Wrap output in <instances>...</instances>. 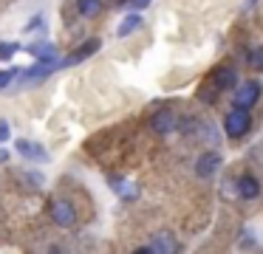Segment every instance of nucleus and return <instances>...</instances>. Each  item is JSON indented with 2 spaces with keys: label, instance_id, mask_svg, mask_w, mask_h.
I'll list each match as a JSON object with an SVG mask.
<instances>
[{
  "label": "nucleus",
  "instance_id": "f257e3e1",
  "mask_svg": "<svg viewBox=\"0 0 263 254\" xmlns=\"http://www.w3.org/2000/svg\"><path fill=\"white\" fill-rule=\"evenodd\" d=\"M252 127V116L246 107H232V110L227 113V119H223V130H227L229 139H240V135H246Z\"/></svg>",
  "mask_w": 263,
  "mask_h": 254
},
{
  "label": "nucleus",
  "instance_id": "f03ea898",
  "mask_svg": "<svg viewBox=\"0 0 263 254\" xmlns=\"http://www.w3.org/2000/svg\"><path fill=\"white\" fill-rule=\"evenodd\" d=\"M51 218L57 226H63V229H68V226L77 223V209L71 201H65V198H60V201L51 203Z\"/></svg>",
  "mask_w": 263,
  "mask_h": 254
},
{
  "label": "nucleus",
  "instance_id": "7ed1b4c3",
  "mask_svg": "<svg viewBox=\"0 0 263 254\" xmlns=\"http://www.w3.org/2000/svg\"><path fill=\"white\" fill-rule=\"evenodd\" d=\"M257 99H260V85L257 82H243L235 90V107H246L249 110L252 105H257Z\"/></svg>",
  "mask_w": 263,
  "mask_h": 254
},
{
  "label": "nucleus",
  "instance_id": "20e7f679",
  "mask_svg": "<svg viewBox=\"0 0 263 254\" xmlns=\"http://www.w3.org/2000/svg\"><path fill=\"white\" fill-rule=\"evenodd\" d=\"M212 85H215V90H232L235 85H238V71L229 68V65L215 68V73H212Z\"/></svg>",
  "mask_w": 263,
  "mask_h": 254
},
{
  "label": "nucleus",
  "instance_id": "39448f33",
  "mask_svg": "<svg viewBox=\"0 0 263 254\" xmlns=\"http://www.w3.org/2000/svg\"><path fill=\"white\" fill-rule=\"evenodd\" d=\"M218 167H221V155H218V152H204V155L195 161V175H198V178H212V175L218 172Z\"/></svg>",
  "mask_w": 263,
  "mask_h": 254
},
{
  "label": "nucleus",
  "instance_id": "423d86ee",
  "mask_svg": "<svg viewBox=\"0 0 263 254\" xmlns=\"http://www.w3.org/2000/svg\"><path fill=\"white\" fill-rule=\"evenodd\" d=\"M14 147H17V152H20V155H26V158H31V161H48V152L46 150H43V147L40 144H37V141H29V139H17V144H14Z\"/></svg>",
  "mask_w": 263,
  "mask_h": 254
},
{
  "label": "nucleus",
  "instance_id": "0eeeda50",
  "mask_svg": "<svg viewBox=\"0 0 263 254\" xmlns=\"http://www.w3.org/2000/svg\"><path fill=\"white\" fill-rule=\"evenodd\" d=\"M150 251H159V254H167V251H178V243L170 231H159V235L150 240Z\"/></svg>",
  "mask_w": 263,
  "mask_h": 254
},
{
  "label": "nucleus",
  "instance_id": "6e6552de",
  "mask_svg": "<svg viewBox=\"0 0 263 254\" xmlns=\"http://www.w3.org/2000/svg\"><path fill=\"white\" fill-rule=\"evenodd\" d=\"M150 127L156 130V133H170L173 127H176V116H173V110H159L153 113V119H150Z\"/></svg>",
  "mask_w": 263,
  "mask_h": 254
},
{
  "label": "nucleus",
  "instance_id": "1a4fd4ad",
  "mask_svg": "<svg viewBox=\"0 0 263 254\" xmlns=\"http://www.w3.org/2000/svg\"><path fill=\"white\" fill-rule=\"evenodd\" d=\"M93 51H99V40H88V43H82L80 48H77L74 54L68 56V60H63V62H60V68H65V65H74V62L88 60V56H91Z\"/></svg>",
  "mask_w": 263,
  "mask_h": 254
},
{
  "label": "nucleus",
  "instance_id": "9d476101",
  "mask_svg": "<svg viewBox=\"0 0 263 254\" xmlns=\"http://www.w3.org/2000/svg\"><path fill=\"white\" fill-rule=\"evenodd\" d=\"M238 192H240V198H246V201H252V198H257L260 195V184H257V178L255 175H240L238 178Z\"/></svg>",
  "mask_w": 263,
  "mask_h": 254
},
{
  "label": "nucleus",
  "instance_id": "9b49d317",
  "mask_svg": "<svg viewBox=\"0 0 263 254\" xmlns=\"http://www.w3.org/2000/svg\"><path fill=\"white\" fill-rule=\"evenodd\" d=\"M29 51H31V56H37L40 62H57V45L54 43H34Z\"/></svg>",
  "mask_w": 263,
  "mask_h": 254
},
{
  "label": "nucleus",
  "instance_id": "f8f14e48",
  "mask_svg": "<svg viewBox=\"0 0 263 254\" xmlns=\"http://www.w3.org/2000/svg\"><path fill=\"white\" fill-rule=\"evenodd\" d=\"M139 26H142V14H127L125 20L119 23V37H127V34L136 31Z\"/></svg>",
  "mask_w": 263,
  "mask_h": 254
},
{
  "label": "nucleus",
  "instance_id": "ddd939ff",
  "mask_svg": "<svg viewBox=\"0 0 263 254\" xmlns=\"http://www.w3.org/2000/svg\"><path fill=\"white\" fill-rule=\"evenodd\" d=\"M110 186H114L119 195H125V198H136V186H130L127 181H119V178H110Z\"/></svg>",
  "mask_w": 263,
  "mask_h": 254
},
{
  "label": "nucleus",
  "instance_id": "4468645a",
  "mask_svg": "<svg viewBox=\"0 0 263 254\" xmlns=\"http://www.w3.org/2000/svg\"><path fill=\"white\" fill-rule=\"evenodd\" d=\"M99 9H102V0H80V14L85 17H93Z\"/></svg>",
  "mask_w": 263,
  "mask_h": 254
},
{
  "label": "nucleus",
  "instance_id": "2eb2a0df",
  "mask_svg": "<svg viewBox=\"0 0 263 254\" xmlns=\"http://www.w3.org/2000/svg\"><path fill=\"white\" fill-rule=\"evenodd\" d=\"M14 76H20V71H17V68H9V71H0V90L6 88V85L12 82Z\"/></svg>",
  "mask_w": 263,
  "mask_h": 254
},
{
  "label": "nucleus",
  "instance_id": "dca6fc26",
  "mask_svg": "<svg viewBox=\"0 0 263 254\" xmlns=\"http://www.w3.org/2000/svg\"><path fill=\"white\" fill-rule=\"evenodd\" d=\"M14 54H17V45L14 43H0V60H9Z\"/></svg>",
  "mask_w": 263,
  "mask_h": 254
},
{
  "label": "nucleus",
  "instance_id": "f3484780",
  "mask_svg": "<svg viewBox=\"0 0 263 254\" xmlns=\"http://www.w3.org/2000/svg\"><path fill=\"white\" fill-rule=\"evenodd\" d=\"M249 62H252V65H255V68H263V45H260V48H257V51H252Z\"/></svg>",
  "mask_w": 263,
  "mask_h": 254
},
{
  "label": "nucleus",
  "instance_id": "a211bd4d",
  "mask_svg": "<svg viewBox=\"0 0 263 254\" xmlns=\"http://www.w3.org/2000/svg\"><path fill=\"white\" fill-rule=\"evenodd\" d=\"M3 141H9V124L6 122H0V144Z\"/></svg>",
  "mask_w": 263,
  "mask_h": 254
},
{
  "label": "nucleus",
  "instance_id": "6ab92c4d",
  "mask_svg": "<svg viewBox=\"0 0 263 254\" xmlns=\"http://www.w3.org/2000/svg\"><path fill=\"white\" fill-rule=\"evenodd\" d=\"M130 3H133V9H144V6L150 3V0H130Z\"/></svg>",
  "mask_w": 263,
  "mask_h": 254
},
{
  "label": "nucleus",
  "instance_id": "aec40b11",
  "mask_svg": "<svg viewBox=\"0 0 263 254\" xmlns=\"http://www.w3.org/2000/svg\"><path fill=\"white\" fill-rule=\"evenodd\" d=\"M0 161H9V152L6 150H0Z\"/></svg>",
  "mask_w": 263,
  "mask_h": 254
},
{
  "label": "nucleus",
  "instance_id": "412c9836",
  "mask_svg": "<svg viewBox=\"0 0 263 254\" xmlns=\"http://www.w3.org/2000/svg\"><path fill=\"white\" fill-rule=\"evenodd\" d=\"M257 3V0H246V6H255Z\"/></svg>",
  "mask_w": 263,
  "mask_h": 254
}]
</instances>
